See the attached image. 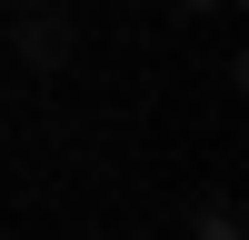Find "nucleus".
Masks as SVG:
<instances>
[{
	"instance_id": "obj_1",
	"label": "nucleus",
	"mask_w": 249,
	"mask_h": 240,
	"mask_svg": "<svg viewBox=\"0 0 249 240\" xmlns=\"http://www.w3.org/2000/svg\"><path fill=\"white\" fill-rule=\"evenodd\" d=\"M20 60H30V70H60V60H70V20L30 0V10H20Z\"/></svg>"
},
{
	"instance_id": "obj_2",
	"label": "nucleus",
	"mask_w": 249,
	"mask_h": 240,
	"mask_svg": "<svg viewBox=\"0 0 249 240\" xmlns=\"http://www.w3.org/2000/svg\"><path fill=\"white\" fill-rule=\"evenodd\" d=\"M199 240H239V210H230V200H199Z\"/></svg>"
},
{
	"instance_id": "obj_3",
	"label": "nucleus",
	"mask_w": 249,
	"mask_h": 240,
	"mask_svg": "<svg viewBox=\"0 0 249 240\" xmlns=\"http://www.w3.org/2000/svg\"><path fill=\"white\" fill-rule=\"evenodd\" d=\"M179 10H190V20H199V10H230V0H179Z\"/></svg>"
},
{
	"instance_id": "obj_4",
	"label": "nucleus",
	"mask_w": 249,
	"mask_h": 240,
	"mask_svg": "<svg viewBox=\"0 0 249 240\" xmlns=\"http://www.w3.org/2000/svg\"><path fill=\"white\" fill-rule=\"evenodd\" d=\"M10 10H30V0H10Z\"/></svg>"
}]
</instances>
